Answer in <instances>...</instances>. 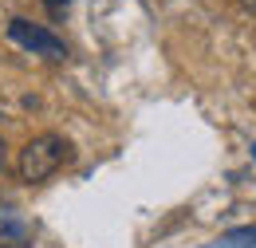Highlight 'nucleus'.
<instances>
[{
	"label": "nucleus",
	"mask_w": 256,
	"mask_h": 248,
	"mask_svg": "<svg viewBox=\"0 0 256 248\" xmlns=\"http://www.w3.org/2000/svg\"><path fill=\"white\" fill-rule=\"evenodd\" d=\"M67 158H71V146H67L64 134H40V138H32L20 150V178L28 186H40V182H48L64 166Z\"/></svg>",
	"instance_id": "obj_1"
},
{
	"label": "nucleus",
	"mask_w": 256,
	"mask_h": 248,
	"mask_svg": "<svg viewBox=\"0 0 256 248\" xmlns=\"http://www.w3.org/2000/svg\"><path fill=\"white\" fill-rule=\"evenodd\" d=\"M8 40L20 44V48H28L32 56H44V60H64L67 56V44L56 36V32L40 28V24H32V20H20V16L8 24Z\"/></svg>",
	"instance_id": "obj_2"
},
{
	"label": "nucleus",
	"mask_w": 256,
	"mask_h": 248,
	"mask_svg": "<svg viewBox=\"0 0 256 248\" xmlns=\"http://www.w3.org/2000/svg\"><path fill=\"white\" fill-rule=\"evenodd\" d=\"M221 244H228V248H256V224L224 232V236H221Z\"/></svg>",
	"instance_id": "obj_3"
},
{
	"label": "nucleus",
	"mask_w": 256,
	"mask_h": 248,
	"mask_svg": "<svg viewBox=\"0 0 256 248\" xmlns=\"http://www.w3.org/2000/svg\"><path fill=\"white\" fill-rule=\"evenodd\" d=\"M44 4H48L52 12H64V8H67V0H44Z\"/></svg>",
	"instance_id": "obj_4"
},
{
	"label": "nucleus",
	"mask_w": 256,
	"mask_h": 248,
	"mask_svg": "<svg viewBox=\"0 0 256 248\" xmlns=\"http://www.w3.org/2000/svg\"><path fill=\"white\" fill-rule=\"evenodd\" d=\"M240 8H248V12H256V0H236Z\"/></svg>",
	"instance_id": "obj_5"
},
{
	"label": "nucleus",
	"mask_w": 256,
	"mask_h": 248,
	"mask_svg": "<svg viewBox=\"0 0 256 248\" xmlns=\"http://www.w3.org/2000/svg\"><path fill=\"white\" fill-rule=\"evenodd\" d=\"M4 158H8V150H4V138H0V170H4Z\"/></svg>",
	"instance_id": "obj_6"
},
{
	"label": "nucleus",
	"mask_w": 256,
	"mask_h": 248,
	"mask_svg": "<svg viewBox=\"0 0 256 248\" xmlns=\"http://www.w3.org/2000/svg\"><path fill=\"white\" fill-rule=\"evenodd\" d=\"M0 248H16V244H8V240H0Z\"/></svg>",
	"instance_id": "obj_7"
},
{
	"label": "nucleus",
	"mask_w": 256,
	"mask_h": 248,
	"mask_svg": "<svg viewBox=\"0 0 256 248\" xmlns=\"http://www.w3.org/2000/svg\"><path fill=\"white\" fill-rule=\"evenodd\" d=\"M252 158H256V146H252Z\"/></svg>",
	"instance_id": "obj_8"
}]
</instances>
